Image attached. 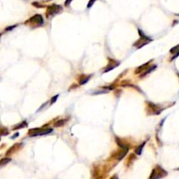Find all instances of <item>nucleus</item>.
Masks as SVG:
<instances>
[{
  "label": "nucleus",
  "mask_w": 179,
  "mask_h": 179,
  "mask_svg": "<svg viewBox=\"0 0 179 179\" xmlns=\"http://www.w3.org/2000/svg\"><path fill=\"white\" fill-rule=\"evenodd\" d=\"M144 144H145V143L141 144V145H140V147H138V148L136 149V150H135V153H136L137 155H140V154H141V150H142V148H143Z\"/></svg>",
  "instance_id": "6"
},
{
  "label": "nucleus",
  "mask_w": 179,
  "mask_h": 179,
  "mask_svg": "<svg viewBox=\"0 0 179 179\" xmlns=\"http://www.w3.org/2000/svg\"><path fill=\"white\" fill-rule=\"evenodd\" d=\"M168 175L167 171H164L162 167L160 166H156L153 171L152 173L149 177V179H161L164 177H166Z\"/></svg>",
  "instance_id": "1"
},
{
  "label": "nucleus",
  "mask_w": 179,
  "mask_h": 179,
  "mask_svg": "<svg viewBox=\"0 0 179 179\" xmlns=\"http://www.w3.org/2000/svg\"><path fill=\"white\" fill-rule=\"evenodd\" d=\"M26 126H27V123L25 121V122H23V125H19V126L15 127V128H24V127H26Z\"/></svg>",
  "instance_id": "8"
},
{
  "label": "nucleus",
  "mask_w": 179,
  "mask_h": 179,
  "mask_svg": "<svg viewBox=\"0 0 179 179\" xmlns=\"http://www.w3.org/2000/svg\"><path fill=\"white\" fill-rule=\"evenodd\" d=\"M62 11L61 6H60L58 4H51L48 7L47 9V17L50 18L56 14H58L60 11Z\"/></svg>",
  "instance_id": "2"
},
{
  "label": "nucleus",
  "mask_w": 179,
  "mask_h": 179,
  "mask_svg": "<svg viewBox=\"0 0 179 179\" xmlns=\"http://www.w3.org/2000/svg\"><path fill=\"white\" fill-rule=\"evenodd\" d=\"M57 98H58V95H56V97H53V98L51 99V104H53L54 102H56V101Z\"/></svg>",
  "instance_id": "10"
},
{
  "label": "nucleus",
  "mask_w": 179,
  "mask_h": 179,
  "mask_svg": "<svg viewBox=\"0 0 179 179\" xmlns=\"http://www.w3.org/2000/svg\"><path fill=\"white\" fill-rule=\"evenodd\" d=\"M110 179H119V178H118V176L117 175H114V176H113L112 178Z\"/></svg>",
  "instance_id": "13"
},
{
  "label": "nucleus",
  "mask_w": 179,
  "mask_h": 179,
  "mask_svg": "<svg viewBox=\"0 0 179 179\" xmlns=\"http://www.w3.org/2000/svg\"><path fill=\"white\" fill-rule=\"evenodd\" d=\"M96 179H105V177H103V176H101V175H98V176H97Z\"/></svg>",
  "instance_id": "12"
},
{
  "label": "nucleus",
  "mask_w": 179,
  "mask_h": 179,
  "mask_svg": "<svg viewBox=\"0 0 179 179\" xmlns=\"http://www.w3.org/2000/svg\"><path fill=\"white\" fill-rule=\"evenodd\" d=\"M71 1H72V0H66V2H65V5H66V6H68L69 4L71 3Z\"/></svg>",
  "instance_id": "11"
},
{
  "label": "nucleus",
  "mask_w": 179,
  "mask_h": 179,
  "mask_svg": "<svg viewBox=\"0 0 179 179\" xmlns=\"http://www.w3.org/2000/svg\"><path fill=\"white\" fill-rule=\"evenodd\" d=\"M10 161H11V159H10V158H4V159L0 160V167H1V166L5 165V164H6V163H8Z\"/></svg>",
  "instance_id": "5"
},
{
  "label": "nucleus",
  "mask_w": 179,
  "mask_h": 179,
  "mask_svg": "<svg viewBox=\"0 0 179 179\" xmlns=\"http://www.w3.org/2000/svg\"><path fill=\"white\" fill-rule=\"evenodd\" d=\"M27 23H30V25L32 26L39 27V26L43 25V18H42V17L41 15L37 14V15H34V17H32Z\"/></svg>",
  "instance_id": "3"
},
{
  "label": "nucleus",
  "mask_w": 179,
  "mask_h": 179,
  "mask_svg": "<svg viewBox=\"0 0 179 179\" xmlns=\"http://www.w3.org/2000/svg\"><path fill=\"white\" fill-rule=\"evenodd\" d=\"M65 121H60L59 122H56V123L55 126H56V127H59L61 125H63V123H64Z\"/></svg>",
  "instance_id": "9"
},
{
  "label": "nucleus",
  "mask_w": 179,
  "mask_h": 179,
  "mask_svg": "<svg viewBox=\"0 0 179 179\" xmlns=\"http://www.w3.org/2000/svg\"><path fill=\"white\" fill-rule=\"evenodd\" d=\"M119 65V63L118 62H114L113 63V65H111V63H110V65L106 67V69L105 70V72H108V71H110V70H112V69H113L114 67H116L117 66Z\"/></svg>",
  "instance_id": "4"
},
{
  "label": "nucleus",
  "mask_w": 179,
  "mask_h": 179,
  "mask_svg": "<svg viewBox=\"0 0 179 179\" xmlns=\"http://www.w3.org/2000/svg\"><path fill=\"white\" fill-rule=\"evenodd\" d=\"M95 1H97V0H90L89 1V3H88V5H87V7L88 8H90V7H91L92 6V4L95 3Z\"/></svg>",
  "instance_id": "7"
}]
</instances>
